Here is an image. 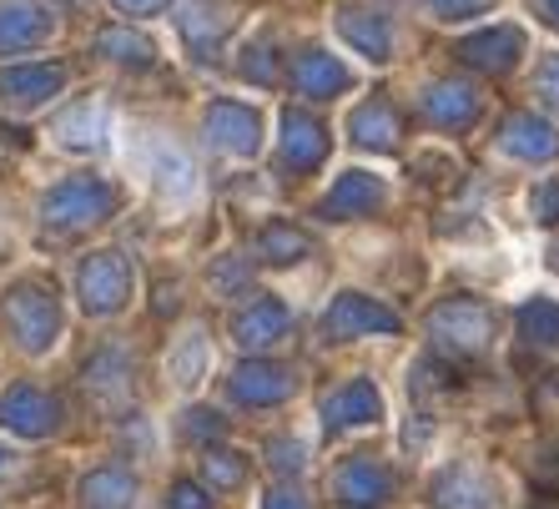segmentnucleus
<instances>
[{"label": "nucleus", "mask_w": 559, "mask_h": 509, "mask_svg": "<svg viewBox=\"0 0 559 509\" xmlns=\"http://www.w3.org/2000/svg\"><path fill=\"white\" fill-rule=\"evenodd\" d=\"M242 474H248V464H242V459L237 454H207V480L217 484V489H233V484H242Z\"/></svg>", "instance_id": "473e14b6"}, {"label": "nucleus", "mask_w": 559, "mask_h": 509, "mask_svg": "<svg viewBox=\"0 0 559 509\" xmlns=\"http://www.w3.org/2000/svg\"><path fill=\"white\" fill-rule=\"evenodd\" d=\"M348 131H353V142H358V146H373V152H393V146H399V137H404V131H399V117H393V106L378 102V96L353 111Z\"/></svg>", "instance_id": "4be33fe9"}, {"label": "nucleus", "mask_w": 559, "mask_h": 509, "mask_svg": "<svg viewBox=\"0 0 559 509\" xmlns=\"http://www.w3.org/2000/svg\"><path fill=\"white\" fill-rule=\"evenodd\" d=\"M293 86H298L302 96H333V92H348L353 86V71L338 61V56H328V51H302L298 61H293Z\"/></svg>", "instance_id": "a211bd4d"}, {"label": "nucleus", "mask_w": 559, "mask_h": 509, "mask_svg": "<svg viewBox=\"0 0 559 509\" xmlns=\"http://www.w3.org/2000/svg\"><path fill=\"white\" fill-rule=\"evenodd\" d=\"M0 313H5L11 339L26 353H46L56 343V333H61V308L40 283H15L5 293V303H0Z\"/></svg>", "instance_id": "f03ea898"}, {"label": "nucleus", "mask_w": 559, "mask_h": 509, "mask_svg": "<svg viewBox=\"0 0 559 509\" xmlns=\"http://www.w3.org/2000/svg\"><path fill=\"white\" fill-rule=\"evenodd\" d=\"M5 470H11V454H5V449H0V474H5Z\"/></svg>", "instance_id": "c03bdc74"}, {"label": "nucleus", "mask_w": 559, "mask_h": 509, "mask_svg": "<svg viewBox=\"0 0 559 509\" xmlns=\"http://www.w3.org/2000/svg\"><path fill=\"white\" fill-rule=\"evenodd\" d=\"M549 268H555V273H559V237H555V242H549Z\"/></svg>", "instance_id": "37998d69"}, {"label": "nucleus", "mask_w": 559, "mask_h": 509, "mask_svg": "<svg viewBox=\"0 0 559 509\" xmlns=\"http://www.w3.org/2000/svg\"><path fill=\"white\" fill-rule=\"evenodd\" d=\"M152 177H156V187L167 197H192L197 192V171H192V162L177 152V146H167V142H156L152 146Z\"/></svg>", "instance_id": "bb28decb"}, {"label": "nucleus", "mask_w": 559, "mask_h": 509, "mask_svg": "<svg viewBox=\"0 0 559 509\" xmlns=\"http://www.w3.org/2000/svg\"><path fill=\"white\" fill-rule=\"evenodd\" d=\"M131 495H136V480H131V470H121V464H106V470L81 480V499L92 509H127Z\"/></svg>", "instance_id": "393cba45"}, {"label": "nucleus", "mask_w": 559, "mask_h": 509, "mask_svg": "<svg viewBox=\"0 0 559 509\" xmlns=\"http://www.w3.org/2000/svg\"><path fill=\"white\" fill-rule=\"evenodd\" d=\"M182 429H187V439H217V434L227 429V424H222V418L212 414V409H192Z\"/></svg>", "instance_id": "f704fd0d"}, {"label": "nucleus", "mask_w": 559, "mask_h": 509, "mask_svg": "<svg viewBox=\"0 0 559 509\" xmlns=\"http://www.w3.org/2000/svg\"><path fill=\"white\" fill-rule=\"evenodd\" d=\"M202 131H207V142L217 146V152H233V157H252L262 146V121H258V111L242 102H212Z\"/></svg>", "instance_id": "0eeeda50"}, {"label": "nucleus", "mask_w": 559, "mask_h": 509, "mask_svg": "<svg viewBox=\"0 0 559 509\" xmlns=\"http://www.w3.org/2000/svg\"><path fill=\"white\" fill-rule=\"evenodd\" d=\"M81 308L92 318H111L121 303L131 298V262L121 252H92V258L81 262Z\"/></svg>", "instance_id": "20e7f679"}, {"label": "nucleus", "mask_w": 559, "mask_h": 509, "mask_svg": "<svg viewBox=\"0 0 559 509\" xmlns=\"http://www.w3.org/2000/svg\"><path fill=\"white\" fill-rule=\"evenodd\" d=\"M171 509H212V499L197 489V484H177L171 489Z\"/></svg>", "instance_id": "58836bf2"}, {"label": "nucleus", "mask_w": 559, "mask_h": 509, "mask_svg": "<svg viewBox=\"0 0 559 509\" xmlns=\"http://www.w3.org/2000/svg\"><path fill=\"white\" fill-rule=\"evenodd\" d=\"M106 131H111V111H106L102 102H81L56 121V137H61V146H71V152H96V146L106 142Z\"/></svg>", "instance_id": "412c9836"}, {"label": "nucleus", "mask_w": 559, "mask_h": 509, "mask_svg": "<svg viewBox=\"0 0 559 509\" xmlns=\"http://www.w3.org/2000/svg\"><path fill=\"white\" fill-rule=\"evenodd\" d=\"M323 333L333 343H348V339H358V333H399V313L373 298H364V293H343L323 313Z\"/></svg>", "instance_id": "423d86ee"}, {"label": "nucleus", "mask_w": 559, "mask_h": 509, "mask_svg": "<svg viewBox=\"0 0 559 509\" xmlns=\"http://www.w3.org/2000/svg\"><path fill=\"white\" fill-rule=\"evenodd\" d=\"M499 146L520 162H549V157H559V131L545 117H534V111H514L499 127Z\"/></svg>", "instance_id": "f8f14e48"}, {"label": "nucleus", "mask_w": 559, "mask_h": 509, "mask_svg": "<svg viewBox=\"0 0 559 509\" xmlns=\"http://www.w3.org/2000/svg\"><path fill=\"white\" fill-rule=\"evenodd\" d=\"M393 480L383 464H373V459H348L338 470V495L343 505H378V499H389Z\"/></svg>", "instance_id": "5701e85b"}, {"label": "nucleus", "mask_w": 559, "mask_h": 509, "mask_svg": "<svg viewBox=\"0 0 559 509\" xmlns=\"http://www.w3.org/2000/svg\"><path fill=\"white\" fill-rule=\"evenodd\" d=\"M433 499H439L443 509H495V489H489V480L474 470H449L439 480V489H433Z\"/></svg>", "instance_id": "b1692460"}, {"label": "nucleus", "mask_w": 559, "mask_h": 509, "mask_svg": "<svg viewBox=\"0 0 559 509\" xmlns=\"http://www.w3.org/2000/svg\"><path fill=\"white\" fill-rule=\"evenodd\" d=\"M534 86H539V96H545V102L559 106V56H549V61L534 71Z\"/></svg>", "instance_id": "c9c22d12"}, {"label": "nucleus", "mask_w": 559, "mask_h": 509, "mask_svg": "<svg viewBox=\"0 0 559 509\" xmlns=\"http://www.w3.org/2000/svg\"><path fill=\"white\" fill-rule=\"evenodd\" d=\"M378 202H383V182H378V177H368V171H348V177H338V182H333V192L323 197V217L348 223V217L373 212Z\"/></svg>", "instance_id": "6ab92c4d"}, {"label": "nucleus", "mask_w": 559, "mask_h": 509, "mask_svg": "<svg viewBox=\"0 0 559 509\" xmlns=\"http://www.w3.org/2000/svg\"><path fill=\"white\" fill-rule=\"evenodd\" d=\"M293 393V368L283 364H242L233 374V399L237 404H252V409H267V404H283Z\"/></svg>", "instance_id": "4468645a"}, {"label": "nucleus", "mask_w": 559, "mask_h": 509, "mask_svg": "<svg viewBox=\"0 0 559 509\" xmlns=\"http://www.w3.org/2000/svg\"><path fill=\"white\" fill-rule=\"evenodd\" d=\"M111 208H117V187L111 182H102V177H66L61 187L46 192L40 217L51 227H66V233H81V227L106 223Z\"/></svg>", "instance_id": "f257e3e1"}, {"label": "nucleus", "mask_w": 559, "mask_h": 509, "mask_svg": "<svg viewBox=\"0 0 559 509\" xmlns=\"http://www.w3.org/2000/svg\"><path fill=\"white\" fill-rule=\"evenodd\" d=\"M111 5H117L121 15H156L167 0H111Z\"/></svg>", "instance_id": "a19ab883"}, {"label": "nucleus", "mask_w": 559, "mask_h": 509, "mask_svg": "<svg viewBox=\"0 0 559 509\" xmlns=\"http://www.w3.org/2000/svg\"><path fill=\"white\" fill-rule=\"evenodd\" d=\"M308 248H312V242L293 223H267V227H262V237H258L262 262H302V258H308Z\"/></svg>", "instance_id": "c756f323"}, {"label": "nucleus", "mask_w": 559, "mask_h": 509, "mask_svg": "<svg viewBox=\"0 0 559 509\" xmlns=\"http://www.w3.org/2000/svg\"><path fill=\"white\" fill-rule=\"evenodd\" d=\"M534 217H545V223H559V182H545L534 192Z\"/></svg>", "instance_id": "e433bc0d"}, {"label": "nucleus", "mask_w": 559, "mask_h": 509, "mask_svg": "<svg viewBox=\"0 0 559 509\" xmlns=\"http://www.w3.org/2000/svg\"><path fill=\"white\" fill-rule=\"evenodd\" d=\"M202 364H207V343H202V333H187L177 348H171V379L177 383H197L202 379Z\"/></svg>", "instance_id": "7c9ffc66"}, {"label": "nucleus", "mask_w": 559, "mask_h": 509, "mask_svg": "<svg viewBox=\"0 0 559 509\" xmlns=\"http://www.w3.org/2000/svg\"><path fill=\"white\" fill-rule=\"evenodd\" d=\"M56 5H76V0H56Z\"/></svg>", "instance_id": "a18cd8bd"}, {"label": "nucleus", "mask_w": 559, "mask_h": 509, "mask_svg": "<svg viewBox=\"0 0 559 509\" xmlns=\"http://www.w3.org/2000/svg\"><path fill=\"white\" fill-rule=\"evenodd\" d=\"M530 11L539 15L549 31H559V0H530Z\"/></svg>", "instance_id": "79ce46f5"}, {"label": "nucleus", "mask_w": 559, "mask_h": 509, "mask_svg": "<svg viewBox=\"0 0 559 509\" xmlns=\"http://www.w3.org/2000/svg\"><path fill=\"white\" fill-rule=\"evenodd\" d=\"M489 5H495V0H429V11L443 15V21H464V15L489 11Z\"/></svg>", "instance_id": "72a5a7b5"}, {"label": "nucleus", "mask_w": 559, "mask_h": 509, "mask_svg": "<svg viewBox=\"0 0 559 509\" xmlns=\"http://www.w3.org/2000/svg\"><path fill=\"white\" fill-rule=\"evenodd\" d=\"M273 464L283 474H298L302 470V445H293V439H277V445H273Z\"/></svg>", "instance_id": "4c0bfd02"}, {"label": "nucleus", "mask_w": 559, "mask_h": 509, "mask_svg": "<svg viewBox=\"0 0 559 509\" xmlns=\"http://www.w3.org/2000/svg\"><path fill=\"white\" fill-rule=\"evenodd\" d=\"M171 11H177V31L192 46V56L212 61L217 46L227 40V31H233V15L222 11V5H212V0H171Z\"/></svg>", "instance_id": "9d476101"}, {"label": "nucleus", "mask_w": 559, "mask_h": 509, "mask_svg": "<svg viewBox=\"0 0 559 509\" xmlns=\"http://www.w3.org/2000/svg\"><path fill=\"white\" fill-rule=\"evenodd\" d=\"M96 56H106V61H117V66H152L156 46L131 26H106V31H96Z\"/></svg>", "instance_id": "a878e982"}, {"label": "nucleus", "mask_w": 559, "mask_h": 509, "mask_svg": "<svg viewBox=\"0 0 559 509\" xmlns=\"http://www.w3.org/2000/svg\"><path fill=\"white\" fill-rule=\"evenodd\" d=\"M56 424H61V404H56L46 389H36V383H15V389L0 399V429L5 434L46 439Z\"/></svg>", "instance_id": "39448f33"}, {"label": "nucleus", "mask_w": 559, "mask_h": 509, "mask_svg": "<svg viewBox=\"0 0 559 509\" xmlns=\"http://www.w3.org/2000/svg\"><path fill=\"white\" fill-rule=\"evenodd\" d=\"M495 333V313L479 298H443L429 313V339L443 353H479Z\"/></svg>", "instance_id": "7ed1b4c3"}, {"label": "nucleus", "mask_w": 559, "mask_h": 509, "mask_svg": "<svg viewBox=\"0 0 559 509\" xmlns=\"http://www.w3.org/2000/svg\"><path fill=\"white\" fill-rule=\"evenodd\" d=\"M51 36V15L36 0H0V56H21Z\"/></svg>", "instance_id": "9b49d317"}, {"label": "nucleus", "mask_w": 559, "mask_h": 509, "mask_svg": "<svg viewBox=\"0 0 559 509\" xmlns=\"http://www.w3.org/2000/svg\"><path fill=\"white\" fill-rule=\"evenodd\" d=\"M237 71L248 81H258V86H273L277 81V56H273V46L267 40H252L248 51H242V61H237Z\"/></svg>", "instance_id": "2f4dec72"}, {"label": "nucleus", "mask_w": 559, "mask_h": 509, "mask_svg": "<svg viewBox=\"0 0 559 509\" xmlns=\"http://www.w3.org/2000/svg\"><path fill=\"white\" fill-rule=\"evenodd\" d=\"M61 86H66V66H56V61L5 66V71H0V102H5V106H21V111H31V106H46L51 96H61Z\"/></svg>", "instance_id": "6e6552de"}, {"label": "nucleus", "mask_w": 559, "mask_h": 509, "mask_svg": "<svg viewBox=\"0 0 559 509\" xmlns=\"http://www.w3.org/2000/svg\"><path fill=\"white\" fill-rule=\"evenodd\" d=\"M338 36L348 40L358 56H368V61H389L393 56V26L373 11H353V5L338 11Z\"/></svg>", "instance_id": "aec40b11"}, {"label": "nucleus", "mask_w": 559, "mask_h": 509, "mask_svg": "<svg viewBox=\"0 0 559 509\" xmlns=\"http://www.w3.org/2000/svg\"><path fill=\"white\" fill-rule=\"evenodd\" d=\"M287 328H293V313H287L277 298H252L242 313H237V323H233V339L242 343V348H273L277 339H283Z\"/></svg>", "instance_id": "2eb2a0df"}, {"label": "nucleus", "mask_w": 559, "mask_h": 509, "mask_svg": "<svg viewBox=\"0 0 559 509\" xmlns=\"http://www.w3.org/2000/svg\"><path fill=\"white\" fill-rule=\"evenodd\" d=\"M378 409H383V399H378V389L368 379H353L343 383V389H333L323 399V424L328 429H353V424H373Z\"/></svg>", "instance_id": "f3484780"}, {"label": "nucleus", "mask_w": 559, "mask_h": 509, "mask_svg": "<svg viewBox=\"0 0 559 509\" xmlns=\"http://www.w3.org/2000/svg\"><path fill=\"white\" fill-rule=\"evenodd\" d=\"M424 117L443 131H464L468 121L479 117V92L468 81H433L424 92Z\"/></svg>", "instance_id": "ddd939ff"}, {"label": "nucleus", "mask_w": 559, "mask_h": 509, "mask_svg": "<svg viewBox=\"0 0 559 509\" xmlns=\"http://www.w3.org/2000/svg\"><path fill=\"white\" fill-rule=\"evenodd\" d=\"M520 339L534 348H559V303L534 298L520 308Z\"/></svg>", "instance_id": "c85d7f7f"}, {"label": "nucleus", "mask_w": 559, "mask_h": 509, "mask_svg": "<svg viewBox=\"0 0 559 509\" xmlns=\"http://www.w3.org/2000/svg\"><path fill=\"white\" fill-rule=\"evenodd\" d=\"M283 157L293 171H312L328 157V131L308 111H287L283 117Z\"/></svg>", "instance_id": "dca6fc26"}, {"label": "nucleus", "mask_w": 559, "mask_h": 509, "mask_svg": "<svg viewBox=\"0 0 559 509\" xmlns=\"http://www.w3.org/2000/svg\"><path fill=\"white\" fill-rule=\"evenodd\" d=\"M127 379H131L127 348H102L92 364H86V389H92L96 399H121V393H127Z\"/></svg>", "instance_id": "cd10ccee"}, {"label": "nucleus", "mask_w": 559, "mask_h": 509, "mask_svg": "<svg viewBox=\"0 0 559 509\" xmlns=\"http://www.w3.org/2000/svg\"><path fill=\"white\" fill-rule=\"evenodd\" d=\"M520 56H524V31L520 26H495V31H479V36L459 40V61L474 66V71H489V76L514 71Z\"/></svg>", "instance_id": "1a4fd4ad"}, {"label": "nucleus", "mask_w": 559, "mask_h": 509, "mask_svg": "<svg viewBox=\"0 0 559 509\" xmlns=\"http://www.w3.org/2000/svg\"><path fill=\"white\" fill-rule=\"evenodd\" d=\"M262 509H308V505H302L298 489H273V495L262 499Z\"/></svg>", "instance_id": "ea45409f"}]
</instances>
